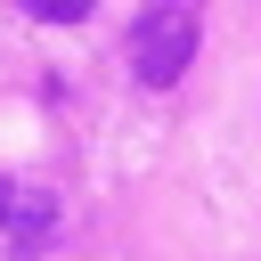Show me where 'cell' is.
<instances>
[{"label": "cell", "mask_w": 261, "mask_h": 261, "mask_svg": "<svg viewBox=\"0 0 261 261\" xmlns=\"http://www.w3.org/2000/svg\"><path fill=\"white\" fill-rule=\"evenodd\" d=\"M196 41H204V16H196V0H147V8L130 16V41H122V57H130V73H139L147 90H171V82L196 65Z\"/></svg>", "instance_id": "cell-1"}, {"label": "cell", "mask_w": 261, "mask_h": 261, "mask_svg": "<svg viewBox=\"0 0 261 261\" xmlns=\"http://www.w3.org/2000/svg\"><path fill=\"white\" fill-rule=\"evenodd\" d=\"M0 228H8L16 253H49L57 228H65V204L49 188H33V179H0Z\"/></svg>", "instance_id": "cell-2"}, {"label": "cell", "mask_w": 261, "mask_h": 261, "mask_svg": "<svg viewBox=\"0 0 261 261\" xmlns=\"http://www.w3.org/2000/svg\"><path fill=\"white\" fill-rule=\"evenodd\" d=\"M16 8H24L33 24H82V16L98 8V0H16Z\"/></svg>", "instance_id": "cell-3"}]
</instances>
